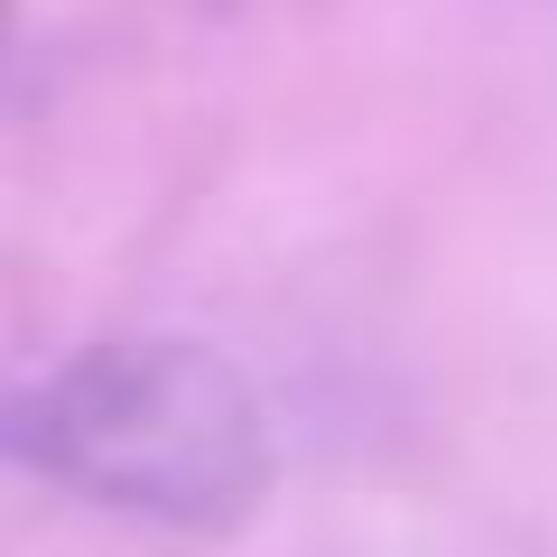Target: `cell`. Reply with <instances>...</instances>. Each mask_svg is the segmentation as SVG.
Wrapping results in <instances>:
<instances>
[{
  "instance_id": "6da1fadb",
  "label": "cell",
  "mask_w": 557,
  "mask_h": 557,
  "mask_svg": "<svg viewBox=\"0 0 557 557\" xmlns=\"http://www.w3.org/2000/svg\"><path fill=\"white\" fill-rule=\"evenodd\" d=\"M0 446L28 474L159 530H242L270 502V409L186 335L84 344L0 399Z\"/></svg>"
}]
</instances>
